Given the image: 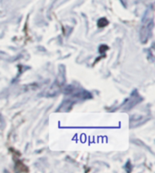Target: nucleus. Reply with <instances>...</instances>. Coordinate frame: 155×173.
<instances>
[{
	"instance_id": "obj_2",
	"label": "nucleus",
	"mask_w": 155,
	"mask_h": 173,
	"mask_svg": "<svg viewBox=\"0 0 155 173\" xmlns=\"http://www.w3.org/2000/svg\"><path fill=\"white\" fill-rule=\"evenodd\" d=\"M97 24H98L99 27H104V26H106V25H107L108 21L105 19V18H101V19L98 21Z\"/></svg>"
},
{
	"instance_id": "obj_1",
	"label": "nucleus",
	"mask_w": 155,
	"mask_h": 173,
	"mask_svg": "<svg viewBox=\"0 0 155 173\" xmlns=\"http://www.w3.org/2000/svg\"><path fill=\"white\" fill-rule=\"evenodd\" d=\"M153 13L152 9L151 14L149 13V11H147L143 19V23L140 30V38L142 43L145 44L149 40L153 32Z\"/></svg>"
}]
</instances>
